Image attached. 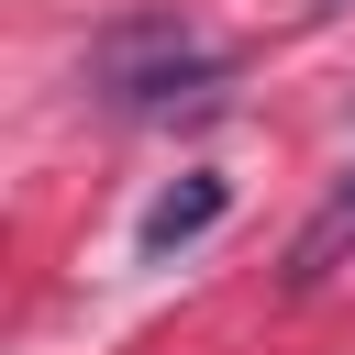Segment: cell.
I'll return each mask as SVG.
<instances>
[{
    "label": "cell",
    "mask_w": 355,
    "mask_h": 355,
    "mask_svg": "<svg viewBox=\"0 0 355 355\" xmlns=\"http://www.w3.org/2000/svg\"><path fill=\"white\" fill-rule=\"evenodd\" d=\"M89 78H100V100H111V111H166V100L222 89V44H200V33H189V22H166V11H144V22H111V33H100Z\"/></svg>",
    "instance_id": "6da1fadb"
},
{
    "label": "cell",
    "mask_w": 355,
    "mask_h": 355,
    "mask_svg": "<svg viewBox=\"0 0 355 355\" xmlns=\"http://www.w3.org/2000/svg\"><path fill=\"white\" fill-rule=\"evenodd\" d=\"M222 211H233V189H222L211 166H200V178H178V189H166V200H155V211L133 222V244H144V255H178V244H200V233H211Z\"/></svg>",
    "instance_id": "7a4b0ae2"
},
{
    "label": "cell",
    "mask_w": 355,
    "mask_h": 355,
    "mask_svg": "<svg viewBox=\"0 0 355 355\" xmlns=\"http://www.w3.org/2000/svg\"><path fill=\"white\" fill-rule=\"evenodd\" d=\"M344 255H355V166H344V189L300 222V244H288V288H322Z\"/></svg>",
    "instance_id": "3957f363"
},
{
    "label": "cell",
    "mask_w": 355,
    "mask_h": 355,
    "mask_svg": "<svg viewBox=\"0 0 355 355\" xmlns=\"http://www.w3.org/2000/svg\"><path fill=\"white\" fill-rule=\"evenodd\" d=\"M322 11H333V0H322Z\"/></svg>",
    "instance_id": "277c9868"
}]
</instances>
